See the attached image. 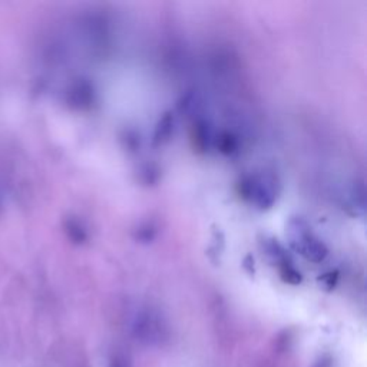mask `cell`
<instances>
[{"instance_id":"1","label":"cell","mask_w":367,"mask_h":367,"mask_svg":"<svg viewBox=\"0 0 367 367\" xmlns=\"http://www.w3.org/2000/svg\"><path fill=\"white\" fill-rule=\"evenodd\" d=\"M136 336L146 343H158L164 337V327L151 314H145L136 324Z\"/></svg>"},{"instance_id":"2","label":"cell","mask_w":367,"mask_h":367,"mask_svg":"<svg viewBox=\"0 0 367 367\" xmlns=\"http://www.w3.org/2000/svg\"><path fill=\"white\" fill-rule=\"evenodd\" d=\"M109 367H129L128 361L124 356L121 354H115L111 357V361H109Z\"/></svg>"},{"instance_id":"3","label":"cell","mask_w":367,"mask_h":367,"mask_svg":"<svg viewBox=\"0 0 367 367\" xmlns=\"http://www.w3.org/2000/svg\"><path fill=\"white\" fill-rule=\"evenodd\" d=\"M330 364H332V359H330V357H321V360H318L314 367H330Z\"/></svg>"}]
</instances>
